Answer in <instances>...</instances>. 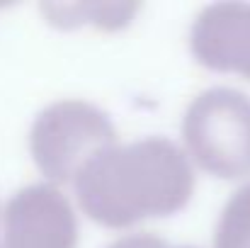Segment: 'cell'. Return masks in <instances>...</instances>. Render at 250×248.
<instances>
[{"instance_id": "obj_1", "label": "cell", "mask_w": 250, "mask_h": 248, "mask_svg": "<svg viewBox=\"0 0 250 248\" xmlns=\"http://www.w3.org/2000/svg\"><path fill=\"white\" fill-rule=\"evenodd\" d=\"M197 187V168L180 141L144 136L119 141L73 182L78 212L109 231H129L182 212Z\"/></svg>"}, {"instance_id": "obj_2", "label": "cell", "mask_w": 250, "mask_h": 248, "mask_svg": "<svg viewBox=\"0 0 250 248\" xmlns=\"http://www.w3.org/2000/svg\"><path fill=\"white\" fill-rule=\"evenodd\" d=\"M27 141L42 180L66 190L87 163L119 144V134L100 105L83 97H59L37 112Z\"/></svg>"}, {"instance_id": "obj_3", "label": "cell", "mask_w": 250, "mask_h": 248, "mask_svg": "<svg viewBox=\"0 0 250 248\" xmlns=\"http://www.w3.org/2000/svg\"><path fill=\"white\" fill-rule=\"evenodd\" d=\"M180 144L197 170L250 182V97L229 85L199 90L182 112Z\"/></svg>"}, {"instance_id": "obj_4", "label": "cell", "mask_w": 250, "mask_h": 248, "mask_svg": "<svg viewBox=\"0 0 250 248\" xmlns=\"http://www.w3.org/2000/svg\"><path fill=\"white\" fill-rule=\"evenodd\" d=\"M78 204L51 182L17 187L0 212V248H78Z\"/></svg>"}, {"instance_id": "obj_5", "label": "cell", "mask_w": 250, "mask_h": 248, "mask_svg": "<svg viewBox=\"0 0 250 248\" xmlns=\"http://www.w3.org/2000/svg\"><path fill=\"white\" fill-rule=\"evenodd\" d=\"M187 44L202 68L250 81V2L204 5L189 24Z\"/></svg>"}, {"instance_id": "obj_6", "label": "cell", "mask_w": 250, "mask_h": 248, "mask_svg": "<svg viewBox=\"0 0 250 248\" xmlns=\"http://www.w3.org/2000/svg\"><path fill=\"white\" fill-rule=\"evenodd\" d=\"M141 2H44L42 17L59 29L90 27L97 32H119L141 12Z\"/></svg>"}, {"instance_id": "obj_7", "label": "cell", "mask_w": 250, "mask_h": 248, "mask_svg": "<svg viewBox=\"0 0 250 248\" xmlns=\"http://www.w3.org/2000/svg\"><path fill=\"white\" fill-rule=\"evenodd\" d=\"M211 248H250V182H243L221 207Z\"/></svg>"}, {"instance_id": "obj_8", "label": "cell", "mask_w": 250, "mask_h": 248, "mask_svg": "<svg viewBox=\"0 0 250 248\" xmlns=\"http://www.w3.org/2000/svg\"><path fill=\"white\" fill-rule=\"evenodd\" d=\"M172 244L156 236V234H148V231H134V234H124L119 239H114L109 246L104 248H170Z\"/></svg>"}, {"instance_id": "obj_9", "label": "cell", "mask_w": 250, "mask_h": 248, "mask_svg": "<svg viewBox=\"0 0 250 248\" xmlns=\"http://www.w3.org/2000/svg\"><path fill=\"white\" fill-rule=\"evenodd\" d=\"M0 212H2V209H0Z\"/></svg>"}]
</instances>
